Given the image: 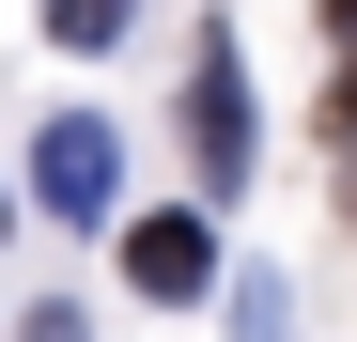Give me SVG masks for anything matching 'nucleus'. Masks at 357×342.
<instances>
[{
    "label": "nucleus",
    "mask_w": 357,
    "mask_h": 342,
    "mask_svg": "<svg viewBox=\"0 0 357 342\" xmlns=\"http://www.w3.org/2000/svg\"><path fill=\"white\" fill-rule=\"evenodd\" d=\"M31 202L47 218H109V202H125V140H109L93 109H63V125L31 140Z\"/></svg>",
    "instance_id": "obj_1"
},
{
    "label": "nucleus",
    "mask_w": 357,
    "mask_h": 342,
    "mask_svg": "<svg viewBox=\"0 0 357 342\" xmlns=\"http://www.w3.org/2000/svg\"><path fill=\"white\" fill-rule=\"evenodd\" d=\"M187 156H202V187H249V78H233V31L187 47Z\"/></svg>",
    "instance_id": "obj_2"
},
{
    "label": "nucleus",
    "mask_w": 357,
    "mask_h": 342,
    "mask_svg": "<svg viewBox=\"0 0 357 342\" xmlns=\"http://www.w3.org/2000/svg\"><path fill=\"white\" fill-rule=\"evenodd\" d=\"M125 280L155 311H187V296H218V234L202 218H125Z\"/></svg>",
    "instance_id": "obj_3"
},
{
    "label": "nucleus",
    "mask_w": 357,
    "mask_h": 342,
    "mask_svg": "<svg viewBox=\"0 0 357 342\" xmlns=\"http://www.w3.org/2000/svg\"><path fill=\"white\" fill-rule=\"evenodd\" d=\"M233 342H295V311H280V280H233Z\"/></svg>",
    "instance_id": "obj_4"
},
{
    "label": "nucleus",
    "mask_w": 357,
    "mask_h": 342,
    "mask_svg": "<svg viewBox=\"0 0 357 342\" xmlns=\"http://www.w3.org/2000/svg\"><path fill=\"white\" fill-rule=\"evenodd\" d=\"M47 31H63V47H109V31H125V0H47Z\"/></svg>",
    "instance_id": "obj_5"
},
{
    "label": "nucleus",
    "mask_w": 357,
    "mask_h": 342,
    "mask_svg": "<svg viewBox=\"0 0 357 342\" xmlns=\"http://www.w3.org/2000/svg\"><path fill=\"white\" fill-rule=\"evenodd\" d=\"M326 140H357V47H342V78H326Z\"/></svg>",
    "instance_id": "obj_6"
},
{
    "label": "nucleus",
    "mask_w": 357,
    "mask_h": 342,
    "mask_svg": "<svg viewBox=\"0 0 357 342\" xmlns=\"http://www.w3.org/2000/svg\"><path fill=\"white\" fill-rule=\"evenodd\" d=\"M16 342H93V327H78V311H63V296H47V311H31V327H16Z\"/></svg>",
    "instance_id": "obj_7"
},
{
    "label": "nucleus",
    "mask_w": 357,
    "mask_h": 342,
    "mask_svg": "<svg viewBox=\"0 0 357 342\" xmlns=\"http://www.w3.org/2000/svg\"><path fill=\"white\" fill-rule=\"evenodd\" d=\"M326 31H342V47H357V0H326Z\"/></svg>",
    "instance_id": "obj_8"
},
{
    "label": "nucleus",
    "mask_w": 357,
    "mask_h": 342,
    "mask_svg": "<svg viewBox=\"0 0 357 342\" xmlns=\"http://www.w3.org/2000/svg\"><path fill=\"white\" fill-rule=\"evenodd\" d=\"M342 218H357V140H342Z\"/></svg>",
    "instance_id": "obj_9"
},
{
    "label": "nucleus",
    "mask_w": 357,
    "mask_h": 342,
    "mask_svg": "<svg viewBox=\"0 0 357 342\" xmlns=\"http://www.w3.org/2000/svg\"><path fill=\"white\" fill-rule=\"evenodd\" d=\"M0 218H16V202H0Z\"/></svg>",
    "instance_id": "obj_10"
}]
</instances>
